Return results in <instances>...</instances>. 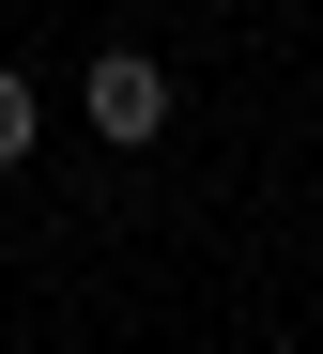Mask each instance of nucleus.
<instances>
[{"instance_id":"1","label":"nucleus","mask_w":323,"mask_h":354,"mask_svg":"<svg viewBox=\"0 0 323 354\" xmlns=\"http://www.w3.org/2000/svg\"><path fill=\"white\" fill-rule=\"evenodd\" d=\"M77 108H93V139H123V154H139V139L169 124V77H154V46H108V62L77 77Z\"/></svg>"},{"instance_id":"2","label":"nucleus","mask_w":323,"mask_h":354,"mask_svg":"<svg viewBox=\"0 0 323 354\" xmlns=\"http://www.w3.org/2000/svg\"><path fill=\"white\" fill-rule=\"evenodd\" d=\"M31 124H46V93H31L16 62H0V169H31Z\"/></svg>"}]
</instances>
